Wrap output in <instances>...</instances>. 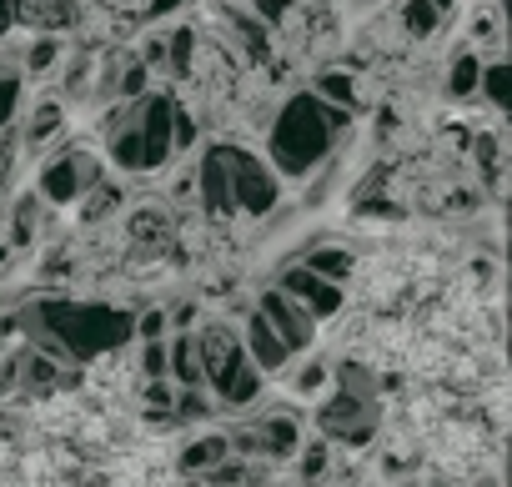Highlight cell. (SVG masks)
<instances>
[]
</instances>
